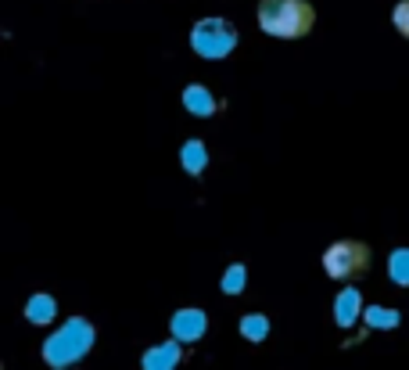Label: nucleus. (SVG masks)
<instances>
[{
	"label": "nucleus",
	"instance_id": "f257e3e1",
	"mask_svg": "<svg viewBox=\"0 0 409 370\" xmlns=\"http://www.w3.org/2000/svg\"><path fill=\"white\" fill-rule=\"evenodd\" d=\"M316 11L309 0H262L259 4V26L269 36L280 40H298L313 29Z\"/></svg>",
	"mask_w": 409,
	"mask_h": 370
},
{
	"label": "nucleus",
	"instance_id": "f03ea898",
	"mask_svg": "<svg viewBox=\"0 0 409 370\" xmlns=\"http://www.w3.org/2000/svg\"><path fill=\"white\" fill-rule=\"evenodd\" d=\"M90 345H94V324L83 320V316H72V320L62 324V331L43 342V359L57 370H65L76 359H83L90 352Z\"/></svg>",
	"mask_w": 409,
	"mask_h": 370
},
{
	"label": "nucleus",
	"instance_id": "7ed1b4c3",
	"mask_svg": "<svg viewBox=\"0 0 409 370\" xmlns=\"http://www.w3.org/2000/svg\"><path fill=\"white\" fill-rule=\"evenodd\" d=\"M323 270L334 281H352L370 270V248L363 241H334L323 252Z\"/></svg>",
	"mask_w": 409,
	"mask_h": 370
},
{
	"label": "nucleus",
	"instance_id": "20e7f679",
	"mask_svg": "<svg viewBox=\"0 0 409 370\" xmlns=\"http://www.w3.org/2000/svg\"><path fill=\"white\" fill-rule=\"evenodd\" d=\"M191 47L201 58H226L233 47H237V29H233L226 18H201L191 29Z\"/></svg>",
	"mask_w": 409,
	"mask_h": 370
},
{
	"label": "nucleus",
	"instance_id": "39448f33",
	"mask_svg": "<svg viewBox=\"0 0 409 370\" xmlns=\"http://www.w3.org/2000/svg\"><path fill=\"white\" fill-rule=\"evenodd\" d=\"M169 327H172V338L198 342V338L205 335V327H208V316H205L201 309H180V313H172Z\"/></svg>",
	"mask_w": 409,
	"mask_h": 370
},
{
	"label": "nucleus",
	"instance_id": "423d86ee",
	"mask_svg": "<svg viewBox=\"0 0 409 370\" xmlns=\"http://www.w3.org/2000/svg\"><path fill=\"white\" fill-rule=\"evenodd\" d=\"M180 356H184L180 338H172V342H162V345L147 349V352H144V359H140V366H144V370H177Z\"/></svg>",
	"mask_w": 409,
	"mask_h": 370
},
{
	"label": "nucleus",
	"instance_id": "0eeeda50",
	"mask_svg": "<svg viewBox=\"0 0 409 370\" xmlns=\"http://www.w3.org/2000/svg\"><path fill=\"white\" fill-rule=\"evenodd\" d=\"M184 108H187L191 116H198V119H208V116L215 112V97L208 94V86L191 83V86L184 90Z\"/></svg>",
	"mask_w": 409,
	"mask_h": 370
},
{
	"label": "nucleus",
	"instance_id": "6e6552de",
	"mask_svg": "<svg viewBox=\"0 0 409 370\" xmlns=\"http://www.w3.org/2000/svg\"><path fill=\"white\" fill-rule=\"evenodd\" d=\"M334 320L341 327H352L359 320V291L356 288H344L337 298H334Z\"/></svg>",
	"mask_w": 409,
	"mask_h": 370
},
{
	"label": "nucleus",
	"instance_id": "1a4fd4ad",
	"mask_svg": "<svg viewBox=\"0 0 409 370\" xmlns=\"http://www.w3.org/2000/svg\"><path fill=\"white\" fill-rule=\"evenodd\" d=\"M54 316H57V302H54V295L40 291V295H33V298L26 302V320H33V324H50Z\"/></svg>",
	"mask_w": 409,
	"mask_h": 370
},
{
	"label": "nucleus",
	"instance_id": "9d476101",
	"mask_svg": "<svg viewBox=\"0 0 409 370\" xmlns=\"http://www.w3.org/2000/svg\"><path fill=\"white\" fill-rule=\"evenodd\" d=\"M180 162H184V169H187L191 176H201L205 166H208V151H205V144H201V140H187L184 151H180Z\"/></svg>",
	"mask_w": 409,
	"mask_h": 370
},
{
	"label": "nucleus",
	"instance_id": "9b49d317",
	"mask_svg": "<svg viewBox=\"0 0 409 370\" xmlns=\"http://www.w3.org/2000/svg\"><path fill=\"white\" fill-rule=\"evenodd\" d=\"M388 277L402 288H409V248H395L388 259Z\"/></svg>",
	"mask_w": 409,
	"mask_h": 370
},
{
	"label": "nucleus",
	"instance_id": "f8f14e48",
	"mask_svg": "<svg viewBox=\"0 0 409 370\" xmlns=\"http://www.w3.org/2000/svg\"><path fill=\"white\" fill-rule=\"evenodd\" d=\"M241 335L248 338V342H262L266 335H269V320L262 313H248L245 320H241Z\"/></svg>",
	"mask_w": 409,
	"mask_h": 370
},
{
	"label": "nucleus",
	"instance_id": "ddd939ff",
	"mask_svg": "<svg viewBox=\"0 0 409 370\" xmlns=\"http://www.w3.org/2000/svg\"><path fill=\"white\" fill-rule=\"evenodd\" d=\"M398 320H402V316H398V309H384V305H370V309H366V324H370V327L391 331Z\"/></svg>",
	"mask_w": 409,
	"mask_h": 370
},
{
	"label": "nucleus",
	"instance_id": "4468645a",
	"mask_svg": "<svg viewBox=\"0 0 409 370\" xmlns=\"http://www.w3.org/2000/svg\"><path fill=\"white\" fill-rule=\"evenodd\" d=\"M245 277H248V270L241 267V262H233V267L223 274V291L226 295H241L245 291Z\"/></svg>",
	"mask_w": 409,
	"mask_h": 370
},
{
	"label": "nucleus",
	"instance_id": "2eb2a0df",
	"mask_svg": "<svg viewBox=\"0 0 409 370\" xmlns=\"http://www.w3.org/2000/svg\"><path fill=\"white\" fill-rule=\"evenodd\" d=\"M391 22H395V29L409 40V0H402V4L391 11Z\"/></svg>",
	"mask_w": 409,
	"mask_h": 370
}]
</instances>
